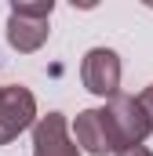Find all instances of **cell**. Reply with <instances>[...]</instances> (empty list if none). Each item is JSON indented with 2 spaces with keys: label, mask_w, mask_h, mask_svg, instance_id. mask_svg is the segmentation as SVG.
<instances>
[{
  "label": "cell",
  "mask_w": 153,
  "mask_h": 156,
  "mask_svg": "<svg viewBox=\"0 0 153 156\" xmlns=\"http://www.w3.org/2000/svg\"><path fill=\"white\" fill-rule=\"evenodd\" d=\"M73 134H76V145H84L88 153L95 156H106V153H120V134H117L113 120L106 109H84L73 123Z\"/></svg>",
  "instance_id": "obj_1"
},
{
  "label": "cell",
  "mask_w": 153,
  "mask_h": 156,
  "mask_svg": "<svg viewBox=\"0 0 153 156\" xmlns=\"http://www.w3.org/2000/svg\"><path fill=\"white\" fill-rule=\"evenodd\" d=\"M80 80L91 94H102V98H117L120 91V58L110 47H91L84 55V66H80Z\"/></svg>",
  "instance_id": "obj_2"
},
{
  "label": "cell",
  "mask_w": 153,
  "mask_h": 156,
  "mask_svg": "<svg viewBox=\"0 0 153 156\" xmlns=\"http://www.w3.org/2000/svg\"><path fill=\"white\" fill-rule=\"evenodd\" d=\"M37 116V98L26 87H0V145L18 138Z\"/></svg>",
  "instance_id": "obj_3"
},
{
  "label": "cell",
  "mask_w": 153,
  "mask_h": 156,
  "mask_svg": "<svg viewBox=\"0 0 153 156\" xmlns=\"http://www.w3.org/2000/svg\"><path fill=\"white\" fill-rule=\"evenodd\" d=\"M110 120H113L117 134H120V145L124 149H131V145H142V138L153 131L150 116H146V109H142V102L139 98H131V94H117L110 98Z\"/></svg>",
  "instance_id": "obj_4"
},
{
  "label": "cell",
  "mask_w": 153,
  "mask_h": 156,
  "mask_svg": "<svg viewBox=\"0 0 153 156\" xmlns=\"http://www.w3.org/2000/svg\"><path fill=\"white\" fill-rule=\"evenodd\" d=\"M33 156H80V145H73L66 134L62 113H47L33 127Z\"/></svg>",
  "instance_id": "obj_5"
},
{
  "label": "cell",
  "mask_w": 153,
  "mask_h": 156,
  "mask_svg": "<svg viewBox=\"0 0 153 156\" xmlns=\"http://www.w3.org/2000/svg\"><path fill=\"white\" fill-rule=\"evenodd\" d=\"M47 40V18H26V15H15L7 18V44L15 51H37L40 44Z\"/></svg>",
  "instance_id": "obj_6"
},
{
  "label": "cell",
  "mask_w": 153,
  "mask_h": 156,
  "mask_svg": "<svg viewBox=\"0 0 153 156\" xmlns=\"http://www.w3.org/2000/svg\"><path fill=\"white\" fill-rule=\"evenodd\" d=\"M11 11H15V15H26V18H51L55 4H51V0H44V4H15Z\"/></svg>",
  "instance_id": "obj_7"
},
{
  "label": "cell",
  "mask_w": 153,
  "mask_h": 156,
  "mask_svg": "<svg viewBox=\"0 0 153 156\" xmlns=\"http://www.w3.org/2000/svg\"><path fill=\"white\" fill-rule=\"evenodd\" d=\"M139 102H142V109H146V116H150V123H153V83L139 94Z\"/></svg>",
  "instance_id": "obj_8"
},
{
  "label": "cell",
  "mask_w": 153,
  "mask_h": 156,
  "mask_svg": "<svg viewBox=\"0 0 153 156\" xmlns=\"http://www.w3.org/2000/svg\"><path fill=\"white\" fill-rule=\"evenodd\" d=\"M117 156H153V153L146 149V145H131V149H120Z\"/></svg>",
  "instance_id": "obj_9"
}]
</instances>
